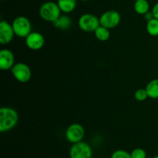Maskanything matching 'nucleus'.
Wrapping results in <instances>:
<instances>
[{
	"label": "nucleus",
	"instance_id": "f3484780",
	"mask_svg": "<svg viewBox=\"0 0 158 158\" xmlns=\"http://www.w3.org/2000/svg\"><path fill=\"white\" fill-rule=\"evenodd\" d=\"M147 31L148 33L152 37H157L158 36V20L157 19H152L150 21H148L147 23Z\"/></svg>",
	"mask_w": 158,
	"mask_h": 158
},
{
	"label": "nucleus",
	"instance_id": "a211bd4d",
	"mask_svg": "<svg viewBox=\"0 0 158 158\" xmlns=\"http://www.w3.org/2000/svg\"><path fill=\"white\" fill-rule=\"evenodd\" d=\"M134 97L139 102H143V101L146 100L148 98V92H147L146 89H143V88H140V89L137 90L134 94Z\"/></svg>",
	"mask_w": 158,
	"mask_h": 158
},
{
	"label": "nucleus",
	"instance_id": "423d86ee",
	"mask_svg": "<svg viewBox=\"0 0 158 158\" xmlns=\"http://www.w3.org/2000/svg\"><path fill=\"white\" fill-rule=\"evenodd\" d=\"M11 71H12V74L14 76V77L18 81L22 82V83H26L31 79L32 72H31L29 67L26 64H16L12 67Z\"/></svg>",
	"mask_w": 158,
	"mask_h": 158
},
{
	"label": "nucleus",
	"instance_id": "f8f14e48",
	"mask_svg": "<svg viewBox=\"0 0 158 158\" xmlns=\"http://www.w3.org/2000/svg\"><path fill=\"white\" fill-rule=\"evenodd\" d=\"M57 4L61 12L69 13L75 9L77 6V0H58Z\"/></svg>",
	"mask_w": 158,
	"mask_h": 158
},
{
	"label": "nucleus",
	"instance_id": "39448f33",
	"mask_svg": "<svg viewBox=\"0 0 158 158\" xmlns=\"http://www.w3.org/2000/svg\"><path fill=\"white\" fill-rule=\"evenodd\" d=\"M70 158H92L93 150L90 146L85 142L73 143L69 150Z\"/></svg>",
	"mask_w": 158,
	"mask_h": 158
},
{
	"label": "nucleus",
	"instance_id": "dca6fc26",
	"mask_svg": "<svg viewBox=\"0 0 158 158\" xmlns=\"http://www.w3.org/2000/svg\"><path fill=\"white\" fill-rule=\"evenodd\" d=\"M94 33H95V36L97 40H100V41H106L110 37V32L109 29L103 26H99Z\"/></svg>",
	"mask_w": 158,
	"mask_h": 158
},
{
	"label": "nucleus",
	"instance_id": "0eeeda50",
	"mask_svg": "<svg viewBox=\"0 0 158 158\" xmlns=\"http://www.w3.org/2000/svg\"><path fill=\"white\" fill-rule=\"evenodd\" d=\"M120 15L116 10H108L103 12L100 18V26L107 29L114 28L120 23Z\"/></svg>",
	"mask_w": 158,
	"mask_h": 158
},
{
	"label": "nucleus",
	"instance_id": "2eb2a0df",
	"mask_svg": "<svg viewBox=\"0 0 158 158\" xmlns=\"http://www.w3.org/2000/svg\"><path fill=\"white\" fill-rule=\"evenodd\" d=\"M53 26L57 28H60L62 29H67L70 27L71 24H72V21H71L70 18L66 15H60L59 19H57L56 21H54Z\"/></svg>",
	"mask_w": 158,
	"mask_h": 158
},
{
	"label": "nucleus",
	"instance_id": "f257e3e1",
	"mask_svg": "<svg viewBox=\"0 0 158 158\" xmlns=\"http://www.w3.org/2000/svg\"><path fill=\"white\" fill-rule=\"evenodd\" d=\"M19 121V115L14 108L2 107L0 108V131H9L13 128Z\"/></svg>",
	"mask_w": 158,
	"mask_h": 158
},
{
	"label": "nucleus",
	"instance_id": "7ed1b4c3",
	"mask_svg": "<svg viewBox=\"0 0 158 158\" xmlns=\"http://www.w3.org/2000/svg\"><path fill=\"white\" fill-rule=\"evenodd\" d=\"M12 28L15 34L19 37H27L31 33L32 26L31 23L26 17L20 15L16 17L12 23Z\"/></svg>",
	"mask_w": 158,
	"mask_h": 158
},
{
	"label": "nucleus",
	"instance_id": "20e7f679",
	"mask_svg": "<svg viewBox=\"0 0 158 158\" xmlns=\"http://www.w3.org/2000/svg\"><path fill=\"white\" fill-rule=\"evenodd\" d=\"M78 25L84 32H95L100 26V19L90 13H85L80 17Z\"/></svg>",
	"mask_w": 158,
	"mask_h": 158
},
{
	"label": "nucleus",
	"instance_id": "b1692460",
	"mask_svg": "<svg viewBox=\"0 0 158 158\" xmlns=\"http://www.w3.org/2000/svg\"><path fill=\"white\" fill-rule=\"evenodd\" d=\"M83 1H87V0H83Z\"/></svg>",
	"mask_w": 158,
	"mask_h": 158
},
{
	"label": "nucleus",
	"instance_id": "6ab92c4d",
	"mask_svg": "<svg viewBox=\"0 0 158 158\" xmlns=\"http://www.w3.org/2000/svg\"><path fill=\"white\" fill-rule=\"evenodd\" d=\"M111 158H132L131 154L123 150H117L113 153Z\"/></svg>",
	"mask_w": 158,
	"mask_h": 158
},
{
	"label": "nucleus",
	"instance_id": "6e6552de",
	"mask_svg": "<svg viewBox=\"0 0 158 158\" xmlns=\"http://www.w3.org/2000/svg\"><path fill=\"white\" fill-rule=\"evenodd\" d=\"M84 133V129L80 124L73 123L66 129V137L72 143H77L82 141Z\"/></svg>",
	"mask_w": 158,
	"mask_h": 158
},
{
	"label": "nucleus",
	"instance_id": "9d476101",
	"mask_svg": "<svg viewBox=\"0 0 158 158\" xmlns=\"http://www.w3.org/2000/svg\"><path fill=\"white\" fill-rule=\"evenodd\" d=\"M26 43L29 49L32 50H38L44 45L45 39L40 33L32 32L26 37Z\"/></svg>",
	"mask_w": 158,
	"mask_h": 158
},
{
	"label": "nucleus",
	"instance_id": "9b49d317",
	"mask_svg": "<svg viewBox=\"0 0 158 158\" xmlns=\"http://www.w3.org/2000/svg\"><path fill=\"white\" fill-rule=\"evenodd\" d=\"M14 57L13 53L7 49H3L0 51V68L3 71L12 69L14 66Z\"/></svg>",
	"mask_w": 158,
	"mask_h": 158
},
{
	"label": "nucleus",
	"instance_id": "412c9836",
	"mask_svg": "<svg viewBox=\"0 0 158 158\" xmlns=\"http://www.w3.org/2000/svg\"><path fill=\"white\" fill-rule=\"evenodd\" d=\"M152 13L153 15H154V17L155 19H157L158 20V2L157 3H156L155 5H154V6L153 7V9H152Z\"/></svg>",
	"mask_w": 158,
	"mask_h": 158
},
{
	"label": "nucleus",
	"instance_id": "ddd939ff",
	"mask_svg": "<svg viewBox=\"0 0 158 158\" xmlns=\"http://www.w3.org/2000/svg\"><path fill=\"white\" fill-rule=\"evenodd\" d=\"M145 89L148 92V97L154 99H158V78L151 81Z\"/></svg>",
	"mask_w": 158,
	"mask_h": 158
},
{
	"label": "nucleus",
	"instance_id": "1a4fd4ad",
	"mask_svg": "<svg viewBox=\"0 0 158 158\" xmlns=\"http://www.w3.org/2000/svg\"><path fill=\"white\" fill-rule=\"evenodd\" d=\"M15 32L12 25L6 21H1L0 23V43L2 44H8L13 39Z\"/></svg>",
	"mask_w": 158,
	"mask_h": 158
},
{
	"label": "nucleus",
	"instance_id": "4be33fe9",
	"mask_svg": "<svg viewBox=\"0 0 158 158\" xmlns=\"http://www.w3.org/2000/svg\"><path fill=\"white\" fill-rule=\"evenodd\" d=\"M154 18V15H153L152 12H148L145 14V19H146L148 21H150V20H152V19Z\"/></svg>",
	"mask_w": 158,
	"mask_h": 158
},
{
	"label": "nucleus",
	"instance_id": "393cba45",
	"mask_svg": "<svg viewBox=\"0 0 158 158\" xmlns=\"http://www.w3.org/2000/svg\"><path fill=\"white\" fill-rule=\"evenodd\" d=\"M134 1H137V0H134Z\"/></svg>",
	"mask_w": 158,
	"mask_h": 158
},
{
	"label": "nucleus",
	"instance_id": "aec40b11",
	"mask_svg": "<svg viewBox=\"0 0 158 158\" xmlns=\"http://www.w3.org/2000/svg\"><path fill=\"white\" fill-rule=\"evenodd\" d=\"M131 156L132 158H146L147 153L142 148H136L131 152Z\"/></svg>",
	"mask_w": 158,
	"mask_h": 158
},
{
	"label": "nucleus",
	"instance_id": "4468645a",
	"mask_svg": "<svg viewBox=\"0 0 158 158\" xmlns=\"http://www.w3.org/2000/svg\"><path fill=\"white\" fill-rule=\"evenodd\" d=\"M134 10L140 15H145L149 12L150 4L148 0H137L134 3Z\"/></svg>",
	"mask_w": 158,
	"mask_h": 158
},
{
	"label": "nucleus",
	"instance_id": "5701e85b",
	"mask_svg": "<svg viewBox=\"0 0 158 158\" xmlns=\"http://www.w3.org/2000/svg\"><path fill=\"white\" fill-rule=\"evenodd\" d=\"M153 158H158V155H157V156H154V157H153Z\"/></svg>",
	"mask_w": 158,
	"mask_h": 158
},
{
	"label": "nucleus",
	"instance_id": "f03ea898",
	"mask_svg": "<svg viewBox=\"0 0 158 158\" xmlns=\"http://www.w3.org/2000/svg\"><path fill=\"white\" fill-rule=\"evenodd\" d=\"M60 13L61 10L58 4L52 1L43 3L40 9V15L41 18L46 21L52 23L60 18Z\"/></svg>",
	"mask_w": 158,
	"mask_h": 158
}]
</instances>
